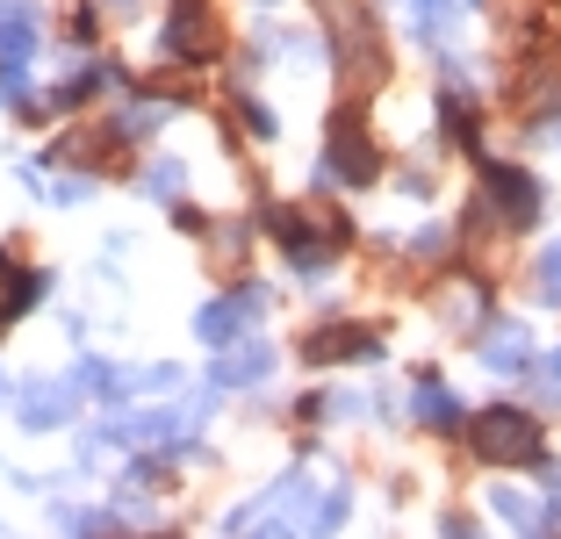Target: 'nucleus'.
I'll return each mask as SVG.
<instances>
[{
    "mask_svg": "<svg viewBox=\"0 0 561 539\" xmlns=\"http://www.w3.org/2000/svg\"><path fill=\"white\" fill-rule=\"evenodd\" d=\"M346 518V490H310V474H280L266 496H252L245 511L231 518V532L252 539H331Z\"/></svg>",
    "mask_w": 561,
    "mask_h": 539,
    "instance_id": "f257e3e1",
    "label": "nucleus"
},
{
    "mask_svg": "<svg viewBox=\"0 0 561 539\" xmlns=\"http://www.w3.org/2000/svg\"><path fill=\"white\" fill-rule=\"evenodd\" d=\"M468 439H476V454L490 460V468H540V425L512 403H490L476 425H468Z\"/></svg>",
    "mask_w": 561,
    "mask_h": 539,
    "instance_id": "f03ea898",
    "label": "nucleus"
},
{
    "mask_svg": "<svg viewBox=\"0 0 561 539\" xmlns=\"http://www.w3.org/2000/svg\"><path fill=\"white\" fill-rule=\"evenodd\" d=\"M331 15V44H339V72H346L353 94H367V87L381 80V44H375V22L353 8V0H324Z\"/></svg>",
    "mask_w": 561,
    "mask_h": 539,
    "instance_id": "7ed1b4c3",
    "label": "nucleus"
},
{
    "mask_svg": "<svg viewBox=\"0 0 561 539\" xmlns=\"http://www.w3.org/2000/svg\"><path fill=\"white\" fill-rule=\"evenodd\" d=\"M202 417H209L202 395H195V403H165V410H130V417L108 425V439H123V446H187Z\"/></svg>",
    "mask_w": 561,
    "mask_h": 539,
    "instance_id": "20e7f679",
    "label": "nucleus"
},
{
    "mask_svg": "<svg viewBox=\"0 0 561 539\" xmlns=\"http://www.w3.org/2000/svg\"><path fill=\"white\" fill-rule=\"evenodd\" d=\"M274 238L288 245V260H296L302 274H317V266H331L346 223H339V216H310V209H274Z\"/></svg>",
    "mask_w": 561,
    "mask_h": 539,
    "instance_id": "39448f33",
    "label": "nucleus"
},
{
    "mask_svg": "<svg viewBox=\"0 0 561 539\" xmlns=\"http://www.w3.org/2000/svg\"><path fill=\"white\" fill-rule=\"evenodd\" d=\"M375 173H381L375 137H367L353 115H339V123H331V145H324V180H339V187H367Z\"/></svg>",
    "mask_w": 561,
    "mask_h": 539,
    "instance_id": "423d86ee",
    "label": "nucleus"
},
{
    "mask_svg": "<svg viewBox=\"0 0 561 539\" xmlns=\"http://www.w3.org/2000/svg\"><path fill=\"white\" fill-rule=\"evenodd\" d=\"M482 209H490L504 230H533L540 187H533V173H518V165H490V173H482Z\"/></svg>",
    "mask_w": 561,
    "mask_h": 539,
    "instance_id": "0eeeda50",
    "label": "nucleus"
},
{
    "mask_svg": "<svg viewBox=\"0 0 561 539\" xmlns=\"http://www.w3.org/2000/svg\"><path fill=\"white\" fill-rule=\"evenodd\" d=\"M224 30H216V8L209 0H173V15H165V50L173 58H216Z\"/></svg>",
    "mask_w": 561,
    "mask_h": 539,
    "instance_id": "6e6552de",
    "label": "nucleus"
},
{
    "mask_svg": "<svg viewBox=\"0 0 561 539\" xmlns=\"http://www.w3.org/2000/svg\"><path fill=\"white\" fill-rule=\"evenodd\" d=\"M72 410H80V381H22V389H15V417L30 432L72 425Z\"/></svg>",
    "mask_w": 561,
    "mask_h": 539,
    "instance_id": "1a4fd4ad",
    "label": "nucleus"
},
{
    "mask_svg": "<svg viewBox=\"0 0 561 539\" xmlns=\"http://www.w3.org/2000/svg\"><path fill=\"white\" fill-rule=\"evenodd\" d=\"M260 310H266V295L238 288V295H224V302H209V310L195 317V331H202V345H231L245 324H260Z\"/></svg>",
    "mask_w": 561,
    "mask_h": 539,
    "instance_id": "9d476101",
    "label": "nucleus"
},
{
    "mask_svg": "<svg viewBox=\"0 0 561 539\" xmlns=\"http://www.w3.org/2000/svg\"><path fill=\"white\" fill-rule=\"evenodd\" d=\"M266 375H274V345H260V339L224 345V353H216V367H209L216 389H260Z\"/></svg>",
    "mask_w": 561,
    "mask_h": 539,
    "instance_id": "9b49d317",
    "label": "nucleus"
},
{
    "mask_svg": "<svg viewBox=\"0 0 561 539\" xmlns=\"http://www.w3.org/2000/svg\"><path fill=\"white\" fill-rule=\"evenodd\" d=\"M302 353H310L317 367H331V359H375L381 345H375V331H367V324H324V331H310Z\"/></svg>",
    "mask_w": 561,
    "mask_h": 539,
    "instance_id": "f8f14e48",
    "label": "nucleus"
},
{
    "mask_svg": "<svg viewBox=\"0 0 561 539\" xmlns=\"http://www.w3.org/2000/svg\"><path fill=\"white\" fill-rule=\"evenodd\" d=\"M482 359H490L496 375H526V367H533V331L512 324V317L490 324V331H482Z\"/></svg>",
    "mask_w": 561,
    "mask_h": 539,
    "instance_id": "ddd939ff",
    "label": "nucleus"
},
{
    "mask_svg": "<svg viewBox=\"0 0 561 539\" xmlns=\"http://www.w3.org/2000/svg\"><path fill=\"white\" fill-rule=\"evenodd\" d=\"M30 50H36V8L0 0V66H30Z\"/></svg>",
    "mask_w": 561,
    "mask_h": 539,
    "instance_id": "4468645a",
    "label": "nucleus"
},
{
    "mask_svg": "<svg viewBox=\"0 0 561 539\" xmlns=\"http://www.w3.org/2000/svg\"><path fill=\"white\" fill-rule=\"evenodd\" d=\"M36 302H44V274H30V266H15L0 252V331L15 324L22 310H36Z\"/></svg>",
    "mask_w": 561,
    "mask_h": 539,
    "instance_id": "2eb2a0df",
    "label": "nucleus"
},
{
    "mask_svg": "<svg viewBox=\"0 0 561 539\" xmlns=\"http://www.w3.org/2000/svg\"><path fill=\"white\" fill-rule=\"evenodd\" d=\"M468 8H476V0H403V15H411V30L425 36V44H446V36L461 30Z\"/></svg>",
    "mask_w": 561,
    "mask_h": 539,
    "instance_id": "dca6fc26",
    "label": "nucleus"
},
{
    "mask_svg": "<svg viewBox=\"0 0 561 539\" xmlns=\"http://www.w3.org/2000/svg\"><path fill=\"white\" fill-rule=\"evenodd\" d=\"M411 410L425 417L432 432H454V425H461V403H454V395H446L439 381H417V403H411Z\"/></svg>",
    "mask_w": 561,
    "mask_h": 539,
    "instance_id": "f3484780",
    "label": "nucleus"
},
{
    "mask_svg": "<svg viewBox=\"0 0 561 539\" xmlns=\"http://www.w3.org/2000/svg\"><path fill=\"white\" fill-rule=\"evenodd\" d=\"M145 195H151V202H181V195H187V165L151 159V165H145Z\"/></svg>",
    "mask_w": 561,
    "mask_h": 539,
    "instance_id": "a211bd4d",
    "label": "nucleus"
},
{
    "mask_svg": "<svg viewBox=\"0 0 561 539\" xmlns=\"http://www.w3.org/2000/svg\"><path fill=\"white\" fill-rule=\"evenodd\" d=\"M490 511H496V518H512V525H518L526 539H540V511H533V504H526L518 490H490Z\"/></svg>",
    "mask_w": 561,
    "mask_h": 539,
    "instance_id": "6ab92c4d",
    "label": "nucleus"
},
{
    "mask_svg": "<svg viewBox=\"0 0 561 539\" xmlns=\"http://www.w3.org/2000/svg\"><path fill=\"white\" fill-rule=\"evenodd\" d=\"M159 123H165L159 101H137V108H123V115H116V137H151Z\"/></svg>",
    "mask_w": 561,
    "mask_h": 539,
    "instance_id": "aec40b11",
    "label": "nucleus"
},
{
    "mask_svg": "<svg viewBox=\"0 0 561 539\" xmlns=\"http://www.w3.org/2000/svg\"><path fill=\"white\" fill-rule=\"evenodd\" d=\"M540 295H547V302L561 310V238H554V245L540 252Z\"/></svg>",
    "mask_w": 561,
    "mask_h": 539,
    "instance_id": "412c9836",
    "label": "nucleus"
},
{
    "mask_svg": "<svg viewBox=\"0 0 561 539\" xmlns=\"http://www.w3.org/2000/svg\"><path fill=\"white\" fill-rule=\"evenodd\" d=\"M0 101H8V108L30 101V66H0Z\"/></svg>",
    "mask_w": 561,
    "mask_h": 539,
    "instance_id": "4be33fe9",
    "label": "nucleus"
},
{
    "mask_svg": "<svg viewBox=\"0 0 561 539\" xmlns=\"http://www.w3.org/2000/svg\"><path fill=\"white\" fill-rule=\"evenodd\" d=\"M245 130H252V137H274V108H260V101H245Z\"/></svg>",
    "mask_w": 561,
    "mask_h": 539,
    "instance_id": "5701e85b",
    "label": "nucleus"
},
{
    "mask_svg": "<svg viewBox=\"0 0 561 539\" xmlns=\"http://www.w3.org/2000/svg\"><path fill=\"white\" fill-rule=\"evenodd\" d=\"M446 539H482V532H476L468 518H446Z\"/></svg>",
    "mask_w": 561,
    "mask_h": 539,
    "instance_id": "b1692460",
    "label": "nucleus"
},
{
    "mask_svg": "<svg viewBox=\"0 0 561 539\" xmlns=\"http://www.w3.org/2000/svg\"><path fill=\"white\" fill-rule=\"evenodd\" d=\"M554 375H561V353H554V359H547V381H554Z\"/></svg>",
    "mask_w": 561,
    "mask_h": 539,
    "instance_id": "393cba45",
    "label": "nucleus"
},
{
    "mask_svg": "<svg viewBox=\"0 0 561 539\" xmlns=\"http://www.w3.org/2000/svg\"><path fill=\"white\" fill-rule=\"evenodd\" d=\"M108 8H123V15H130V8H137V0H108Z\"/></svg>",
    "mask_w": 561,
    "mask_h": 539,
    "instance_id": "a878e982",
    "label": "nucleus"
},
{
    "mask_svg": "<svg viewBox=\"0 0 561 539\" xmlns=\"http://www.w3.org/2000/svg\"><path fill=\"white\" fill-rule=\"evenodd\" d=\"M8 395H15V389H8V375H0V403H8Z\"/></svg>",
    "mask_w": 561,
    "mask_h": 539,
    "instance_id": "bb28decb",
    "label": "nucleus"
},
{
    "mask_svg": "<svg viewBox=\"0 0 561 539\" xmlns=\"http://www.w3.org/2000/svg\"><path fill=\"white\" fill-rule=\"evenodd\" d=\"M547 137H554V145H561V123H554V130H547Z\"/></svg>",
    "mask_w": 561,
    "mask_h": 539,
    "instance_id": "cd10ccee",
    "label": "nucleus"
}]
</instances>
